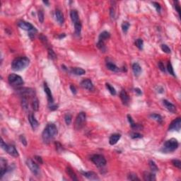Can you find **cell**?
<instances>
[{
  "instance_id": "cell-39",
  "label": "cell",
  "mask_w": 181,
  "mask_h": 181,
  "mask_svg": "<svg viewBox=\"0 0 181 181\" xmlns=\"http://www.w3.org/2000/svg\"><path fill=\"white\" fill-rule=\"evenodd\" d=\"M161 50H162L164 52H166V53H167V54H170V53L171 52V49H170V47H169L168 45H165V44L161 45Z\"/></svg>"
},
{
  "instance_id": "cell-2",
  "label": "cell",
  "mask_w": 181,
  "mask_h": 181,
  "mask_svg": "<svg viewBox=\"0 0 181 181\" xmlns=\"http://www.w3.org/2000/svg\"><path fill=\"white\" fill-rule=\"evenodd\" d=\"M30 64V60L26 57H21L14 59L11 62V69L14 71H21L25 69Z\"/></svg>"
},
{
  "instance_id": "cell-38",
  "label": "cell",
  "mask_w": 181,
  "mask_h": 181,
  "mask_svg": "<svg viewBox=\"0 0 181 181\" xmlns=\"http://www.w3.org/2000/svg\"><path fill=\"white\" fill-rule=\"evenodd\" d=\"M48 56H49L50 58L51 59H53V60L57 58L56 54L51 48H48Z\"/></svg>"
},
{
  "instance_id": "cell-40",
  "label": "cell",
  "mask_w": 181,
  "mask_h": 181,
  "mask_svg": "<svg viewBox=\"0 0 181 181\" xmlns=\"http://www.w3.org/2000/svg\"><path fill=\"white\" fill-rule=\"evenodd\" d=\"M21 105L22 107L24 108L25 110H27L28 108V101H27V98H23V99L21 101Z\"/></svg>"
},
{
  "instance_id": "cell-26",
  "label": "cell",
  "mask_w": 181,
  "mask_h": 181,
  "mask_svg": "<svg viewBox=\"0 0 181 181\" xmlns=\"http://www.w3.org/2000/svg\"><path fill=\"white\" fill-rule=\"evenodd\" d=\"M71 73H73L75 75H78V76H81V75H83L86 73V71L79 67H74L71 69Z\"/></svg>"
},
{
  "instance_id": "cell-24",
  "label": "cell",
  "mask_w": 181,
  "mask_h": 181,
  "mask_svg": "<svg viewBox=\"0 0 181 181\" xmlns=\"http://www.w3.org/2000/svg\"><path fill=\"white\" fill-rule=\"evenodd\" d=\"M127 118H128V121H129V124L132 127V129H142V126L140 125L139 124H136V123L134 122V120L132 118V117L130 116L129 115H127Z\"/></svg>"
},
{
  "instance_id": "cell-14",
  "label": "cell",
  "mask_w": 181,
  "mask_h": 181,
  "mask_svg": "<svg viewBox=\"0 0 181 181\" xmlns=\"http://www.w3.org/2000/svg\"><path fill=\"white\" fill-rule=\"evenodd\" d=\"M7 161L6 160L2 158L1 160H0V164H1V178H2L4 174H6V173L7 172V170H8V168H7Z\"/></svg>"
},
{
  "instance_id": "cell-13",
  "label": "cell",
  "mask_w": 181,
  "mask_h": 181,
  "mask_svg": "<svg viewBox=\"0 0 181 181\" xmlns=\"http://www.w3.org/2000/svg\"><path fill=\"white\" fill-rule=\"evenodd\" d=\"M28 121H29V123L31 124V127L33 128V130L36 129L38 127V125H39V123L37 121V120L35 119V117L33 114L32 113H30L29 115H28Z\"/></svg>"
},
{
  "instance_id": "cell-32",
  "label": "cell",
  "mask_w": 181,
  "mask_h": 181,
  "mask_svg": "<svg viewBox=\"0 0 181 181\" xmlns=\"http://www.w3.org/2000/svg\"><path fill=\"white\" fill-rule=\"evenodd\" d=\"M105 86H106V88H107V89L108 90V91L111 93V95H116V91H115V89L113 86H112L110 83H107L105 84Z\"/></svg>"
},
{
  "instance_id": "cell-43",
  "label": "cell",
  "mask_w": 181,
  "mask_h": 181,
  "mask_svg": "<svg viewBox=\"0 0 181 181\" xmlns=\"http://www.w3.org/2000/svg\"><path fill=\"white\" fill-rule=\"evenodd\" d=\"M172 163H173V165L174 166H175V167H177V168H178L179 169L181 168V162L180 160H178V159H174L172 161Z\"/></svg>"
},
{
  "instance_id": "cell-18",
  "label": "cell",
  "mask_w": 181,
  "mask_h": 181,
  "mask_svg": "<svg viewBox=\"0 0 181 181\" xmlns=\"http://www.w3.org/2000/svg\"><path fill=\"white\" fill-rule=\"evenodd\" d=\"M143 178L145 181H153L156 180V175L154 173L145 171L143 173Z\"/></svg>"
},
{
  "instance_id": "cell-6",
  "label": "cell",
  "mask_w": 181,
  "mask_h": 181,
  "mask_svg": "<svg viewBox=\"0 0 181 181\" xmlns=\"http://www.w3.org/2000/svg\"><path fill=\"white\" fill-rule=\"evenodd\" d=\"M86 115L84 112H81L80 113L78 114L75 121V125H74L75 129L77 130L82 129V127L84 126V123L86 122Z\"/></svg>"
},
{
  "instance_id": "cell-19",
  "label": "cell",
  "mask_w": 181,
  "mask_h": 181,
  "mask_svg": "<svg viewBox=\"0 0 181 181\" xmlns=\"http://www.w3.org/2000/svg\"><path fill=\"white\" fill-rule=\"evenodd\" d=\"M44 91H45V93H46L48 102L50 103H53L54 100H53V97H52V92H51L50 89V88L47 86L46 83H45V85H44Z\"/></svg>"
},
{
  "instance_id": "cell-7",
  "label": "cell",
  "mask_w": 181,
  "mask_h": 181,
  "mask_svg": "<svg viewBox=\"0 0 181 181\" xmlns=\"http://www.w3.org/2000/svg\"><path fill=\"white\" fill-rule=\"evenodd\" d=\"M91 160L95 166L98 168H103L106 165V160L103 155L101 154H95L91 157Z\"/></svg>"
},
{
  "instance_id": "cell-48",
  "label": "cell",
  "mask_w": 181,
  "mask_h": 181,
  "mask_svg": "<svg viewBox=\"0 0 181 181\" xmlns=\"http://www.w3.org/2000/svg\"><path fill=\"white\" fill-rule=\"evenodd\" d=\"M158 65H159V67L160 69L162 71H163V72H165V71H166L165 66H164V65H163V63L162 62H159V64H158Z\"/></svg>"
},
{
  "instance_id": "cell-23",
  "label": "cell",
  "mask_w": 181,
  "mask_h": 181,
  "mask_svg": "<svg viewBox=\"0 0 181 181\" xmlns=\"http://www.w3.org/2000/svg\"><path fill=\"white\" fill-rule=\"evenodd\" d=\"M132 70H133V72L136 77H138L140 75L141 72V67L140 65H139L138 63L135 62L132 65Z\"/></svg>"
},
{
  "instance_id": "cell-52",
  "label": "cell",
  "mask_w": 181,
  "mask_h": 181,
  "mask_svg": "<svg viewBox=\"0 0 181 181\" xmlns=\"http://www.w3.org/2000/svg\"><path fill=\"white\" fill-rule=\"evenodd\" d=\"M110 14H111V18H112V19H114V17H115V8H113V7H111V12H110Z\"/></svg>"
},
{
  "instance_id": "cell-5",
  "label": "cell",
  "mask_w": 181,
  "mask_h": 181,
  "mask_svg": "<svg viewBox=\"0 0 181 181\" xmlns=\"http://www.w3.org/2000/svg\"><path fill=\"white\" fill-rule=\"evenodd\" d=\"M9 83L13 86H20L23 84L24 81L19 75L15 74H11L8 77Z\"/></svg>"
},
{
  "instance_id": "cell-55",
  "label": "cell",
  "mask_w": 181,
  "mask_h": 181,
  "mask_svg": "<svg viewBox=\"0 0 181 181\" xmlns=\"http://www.w3.org/2000/svg\"><path fill=\"white\" fill-rule=\"evenodd\" d=\"M49 107L50 110H51V111H55V110L57 109V105H50Z\"/></svg>"
},
{
  "instance_id": "cell-56",
  "label": "cell",
  "mask_w": 181,
  "mask_h": 181,
  "mask_svg": "<svg viewBox=\"0 0 181 181\" xmlns=\"http://www.w3.org/2000/svg\"><path fill=\"white\" fill-rule=\"evenodd\" d=\"M135 93H137V94L138 95H140L141 93H141V90H140L139 89H138V88H136V89H135Z\"/></svg>"
},
{
  "instance_id": "cell-8",
  "label": "cell",
  "mask_w": 181,
  "mask_h": 181,
  "mask_svg": "<svg viewBox=\"0 0 181 181\" xmlns=\"http://www.w3.org/2000/svg\"><path fill=\"white\" fill-rule=\"evenodd\" d=\"M26 164L29 168V169L31 170V171L33 173L35 176H39L40 175V168L35 162H34L33 160L28 159L26 161Z\"/></svg>"
},
{
  "instance_id": "cell-28",
  "label": "cell",
  "mask_w": 181,
  "mask_h": 181,
  "mask_svg": "<svg viewBox=\"0 0 181 181\" xmlns=\"http://www.w3.org/2000/svg\"><path fill=\"white\" fill-rule=\"evenodd\" d=\"M66 172L68 174V175L73 180H78V178H77V175L75 174V173L74 172V171L70 167H67L66 168Z\"/></svg>"
},
{
  "instance_id": "cell-15",
  "label": "cell",
  "mask_w": 181,
  "mask_h": 181,
  "mask_svg": "<svg viewBox=\"0 0 181 181\" xmlns=\"http://www.w3.org/2000/svg\"><path fill=\"white\" fill-rule=\"evenodd\" d=\"M120 97L123 104L125 105H127L128 103H129V98L127 93L126 92L125 90H122L121 91V92L120 93Z\"/></svg>"
},
{
  "instance_id": "cell-22",
  "label": "cell",
  "mask_w": 181,
  "mask_h": 181,
  "mask_svg": "<svg viewBox=\"0 0 181 181\" xmlns=\"http://www.w3.org/2000/svg\"><path fill=\"white\" fill-rule=\"evenodd\" d=\"M120 137H121V135L120 134H113L111 135L109 139V143L111 145H115L120 140Z\"/></svg>"
},
{
  "instance_id": "cell-54",
  "label": "cell",
  "mask_w": 181,
  "mask_h": 181,
  "mask_svg": "<svg viewBox=\"0 0 181 181\" xmlns=\"http://www.w3.org/2000/svg\"><path fill=\"white\" fill-rule=\"evenodd\" d=\"M70 89L73 94H76V93H77V89H76V88H75V86H73V85H71Z\"/></svg>"
},
{
  "instance_id": "cell-20",
  "label": "cell",
  "mask_w": 181,
  "mask_h": 181,
  "mask_svg": "<svg viewBox=\"0 0 181 181\" xmlns=\"http://www.w3.org/2000/svg\"><path fill=\"white\" fill-rule=\"evenodd\" d=\"M55 16L56 19L59 24H63L65 22V17H64V14L59 9H57L55 11Z\"/></svg>"
},
{
  "instance_id": "cell-11",
  "label": "cell",
  "mask_w": 181,
  "mask_h": 181,
  "mask_svg": "<svg viewBox=\"0 0 181 181\" xmlns=\"http://www.w3.org/2000/svg\"><path fill=\"white\" fill-rule=\"evenodd\" d=\"M18 26H19L20 28L23 29V30H25V31H28V32L29 31H32L33 29H34V27L33 25L30 23L29 22L25 21H23V20H21L18 21Z\"/></svg>"
},
{
  "instance_id": "cell-51",
  "label": "cell",
  "mask_w": 181,
  "mask_h": 181,
  "mask_svg": "<svg viewBox=\"0 0 181 181\" xmlns=\"http://www.w3.org/2000/svg\"><path fill=\"white\" fill-rule=\"evenodd\" d=\"M39 38H40V40H41V41H42V42H43V43H45H45H47V38L45 37V35H42V34H41V35H40V37H39Z\"/></svg>"
},
{
  "instance_id": "cell-4",
  "label": "cell",
  "mask_w": 181,
  "mask_h": 181,
  "mask_svg": "<svg viewBox=\"0 0 181 181\" xmlns=\"http://www.w3.org/2000/svg\"><path fill=\"white\" fill-rule=\"evenodd\" d=\"M1 147H2V148L4 150L6 151L11 156H12L14 157L19 156V152H18V151L16 150V147L14 145L6 144L4 141L3 139H2V141H1Z\"/></svg>"
},
{
  "instance_id": "cell-50",
  "label": "cell",
  "mask_w": 181,
  "mask_h": 181,
  "mask_svg": "<svg viewBox=\"0 0 181 181\" xmlns=\"http://www.w3.org/2000/svg\"><path fill=\"white\" fill-rule=\"evenodd\" d=\"M175 9L176 10V11L178 12V14L180 15V5H179V3L178 2H175Z\"/></svg>"
},
{
  "instance_id": "cell-37",
  "label": "cell",
  "mask_w": 181,
  "mask_h": 181,
  "mask_svg": "<svg viewBox=\"0 0 181 181\" xmlns=\"http://www.w3.org/2000/svg\"><path fill=\"white\" fill-rule=\"evenodd\" d=\"M71 119H72V117H71V115L70 114L67 113L65 115V121L67 125H69L71 124Z\"/></svg>"
},
{
  "instance_id": "cell-1",
  "label": "cell",
  "mask_w": 181,
  "mask_h": 181,
  "mask_svg": "<svg viewBox=\"0 0 181 181\" xmlns=\"http://www.w3.org/2000/svg\"><path fill=\"white\" fill-rule=\"evenodd\" d=\"M57 135V128L55 124L50 123L46 126L42 134L43 141L45 144H50Z\"/></svg>"
},
{
  "instance_id": "cell-34",
  "label": "cell",
  "mask_w": 181,
  "mask_h": 181,
  "mask_svg": "<svg viewBox=\"0 0 181 181\" xmlns=\"http://www.w3.org/2000/svg\"><path fill=\"white\" fill-rule=\"evenodd\" d=\"M143 45H144V42H143L142 39L139 38V39L136 40V41H135V45L137 47L139 50L143 49Z\"/></svg>"
},
{
  "instance_id": "cell-53",
  "label": "cell",
  "mask_w": 181,
  "mask_h": 181,
  "mask_svg": "<svg viewBox=\"0 0 181 181\" xmlns=\"http://www.w3.org/2000/svg\"><path fill=\"white\" fill-rule=\"evenodd\" d=\"M35 160L37 161L39 163H40V164H42L43 163V159H42V158L40 156H35Z\"/></svg>"
},
{
  "instance_id": "cell-25",
  "label": "cell",
  "mask_w": 181,
  "mask_h": 181,
  "mask_svg": "<svg viewBox=\"0 0 181 181\" xmlns=\"http://www.w3.org/2000/svg\"><path fill=\"white\" fill-rule=\"evenodd\" d=\"M70 17L74 24L75 23L79 21V14H78V12H77V10H71V11Z\"/></svg>"
},
{
  "instance_id": "cell-42",
  "label": "cell",
  "mask_w": 181,
  "mask_h": 181,
  "mask_svg": "<svg viewBox=\"0 0 181 181\" xmlns=\"http://www.w3.org/2000/svg\"><path fill=\"white\" fill-rule=\"evenodd\" d=\"M127 178H128V180H139V178H137V175L135 173H129Z\"/></svg>"
},
{
  "instance_id": "cell-45",
  "label": "cell",
  "mask_w": 181,
  "mask_h": 181,
  "mask_svg": "<svg viewBox=\"0 0 181 181\" xmlns=\"http://www.w3.org/2000/svg\"><path fill=\"white\" fill-rule=\"evenodd\" d=\"M130 136H131V137L132 139H139L142 137V135L138 133V132H132V133H131Z\"/></svg>"
},
{
  "instance_id": "cell-58",
  "label": "cell",
  "mask_w": 181,
  "mask_h": 181,
  "mask_svg": "<svg viewBox=\"0 0 181 181\" xmlns=\"http://www.w3.org/2000/svg\"><path fill=\"white\" fill-rule=\"evenodd\" d=\"M43 3L44 4H47V6L49 5V2H47V1H43Z\"/></svg>"
},
{
  "instance_id": "cell-12",
  "label": "cell",
  "mask_w": 181,
  "mask_h": 181,
  "mask_svg": "<svg viewBox=\"0 0 181 181\" xmlns=\"http://www.w3.org/2000/svg\"><path fill=\"white\" fill-rule=\"evenodd\" d=\"M81 86L84 89L89 90V91H93V84L91 80L89 79H85L81 82Z\"/></svg>"
},
{
  "instance_id": "cell-44",
  "label": "cell",
  "mask_w": 181,
  "mask_h": 181,
  "mask_svg": "<svg viewBox=\"0 0 181 181\" xmlns=\"http://www.w3.org/2000/svg\"><path fill=\"white\" fill-rule=\"evenodd\" d=\"M38 20L41 23H43L44 21V13L42 10L38 11Z\"/></svg>"
},
{
  "instance_id": "cell-10",
  "label": "cell",
  "mask_w": 181,
  "mask_h": 181,
  "mask_svg": "<svg viewBox=\"0 0 181 181\" xmlns=\"http://www.w3.org/2000/svg\"><path fill=\"white\" fill-rule=\"evenodd\" d=\"M18 92L21 94V95L23 97V98H26L28 96H34L35 95V91L33 89H28V88H23V89H20L18 90Z\"/></svg>"
},
{
  "instance_id": "cell-46",
  "label": "cell",
  "mask_w": 181,
  "mask_h": 181,
  "mask_svg": "<svg viewBox=\"0 0 181 181\" xmlns=\"http://www.w3.org/2000/svg\"><path fill=\"white\" fill-rule=\"evenodd\" d=\"M36 33H37V30L35 28L34 29H33L32 31L28 32V35H29V37L31 38H33L35 36V34Z\"/></svg>"
},
{
  "instance_id": "cell-9",
  "label": "cell",
  "mask_w": 181,
  "mask_h": 181,
  "mask_svg": "<svg viewBox=\"0 0 181 181\" xmlns=\"http://www.w3.org/2000/svg\"><path fill=\"white\" fill-rule=\"evenodd\" d=\"M181 127V119L180 117H178L172 122L169 125V131H178L179 132Z\"/></svg>"
},
{
  "instance_id": "cell-33",
  "label": "cell",
  "mask_w": 181,
  "mask_h": 181,
  "mask_svg": "<svg viewBox=\"0 0 181 181\" xmlns=\"http://www.w3.org/2000/svg\"><path fill=\"white\" fill-rule=\"evenodd\" d=\"M32 107L35 111H38L39 109V103L37 98H34L32 102Z\"/></svg>"
},
{
  "instance_id": "cell-21",
  "label": "cell",
  "mask_w": 181,
  "mask_h": 181,
  "mask_svg": "<svg viewBox=\"0 0 181 181\" xmlns=\"http://www.w3.org/2000/svg\"><path fill=\"white\" fill-rule=\"evenodd\" d=\"M110 37H111V34H110L109 32H107V31H103V32H102L100 34L99 38H98V41L105 43L106 40H108V39L110 38Z\"/></svg>"
},
{
  "instance_id": "cell-27",
  "label": "cell",
  "mask_w": 181,
  "mask_h": 181,
  "mask_svg": "<svg viewBox=\"0 0 181 181\" xmlns=\"http://www.w3.org/2000/svg\"><path fill=\"white\" fill-rule=\"evenodd\" d=\"M106 67L109 69V70L114 71V72H118L120 71V68L117 67L116 65L112 63V62H107L106 63Z\"/></svg>"
},
{
  "instance_id": "cell-41",
  "label": "cell",
  "mask_w": 181,
  "mask_h": 181,
  "mask_svg": "<svg viewBox=\"0 0 181 181\" xmlns=\"http://www.w3.org/2000/svg\"><path fill=\"white\" fill-rule=\"evenodd\" d=\"M167 69H168V72L170 73V74L175 77V74H174L173 68V66H172L171 63L170 62L168 63V65H167Z\"/></svg>"
},
{
  "instance_id": "cell-31",
  "label": "cell",
  "mask_w": 181,
  "mask_h": 181,
  "mask_svg": "<svg viewBox=\"0 0 181 181\" xmlns=\"http://www.w3.org/2000/svg\"><path fill=\"white\" fill-rule=\"evenodd\" d=\"M149 167H150L151 170L153 173H156V172L159 171V168H158V167H157L156 164L155 163V162H154L153 161H151V160L149 161Z\"/></svg>"
},
{
  "instance_id": "cell-49",
  "label": "cell",
  "mask_w": 181,
  "mask_h": 181,
  "mask_svg": "<svg viewBox=\"0 0 181 181\" xmlns=\"http://www.w3.org/2000/svg\"><path fill=\"white\" fill-rule=\"evenodd\" d=\"M20 141L21 142L22 144H23L24 146H26L27 145V141H26V139L25 138V137L23 135H21L20 136Z\"/></svg>"
},
{
  "instance_id": "cell-16",
  "label": "cell",
  "mask_w": 181,
  "mask_h": 181,
  "mask_svg": "<svg viewBox=\"0 0 181 181\" xmlns=\"http://www.w3.org/2000/svg\"><path fill=\"white\" fill-rule=\"evenodd\" d=\"M81 173H82V175H83V176H85V177H86L87 178H89V180H98V179H99L98 177V175H97V174L93 171H88V172L82 171L81 172Z\"/></svg>"
},
{
  "instance_id": "cell-35",
  "label": "cell",
  "mask_w": 181,
  "mask_h": 181,
  "mask_svg": "<svg viewBox=\"0 0 181 181\" xmlns=\"http://www.w3.org/2000/svg\"><path fill=\"white\" fill-rule=\"evenodd\" d=\"M129 26H130V24H129V23L127 21H124L123 23V24H122V29H123V31L125 33H126L127 32V31H128V29H129Z\"/></svg>"
},
{
  "instance_id": "cell-29",
  "label": "cell",
  "mask_w": 181,
  "mask_h": 181,
  "mask_svg": "<svg viewBox=\"0 0 181 181\" xmlns=\"http://www.w3.org/2000/svg\"><path fill=\"white\" fill-rule=\"evenodd\" d=\"M74 28H75V34L77 36H79L81 31V23L80 21L74 23Z\"/></svg>"
},
{
  "instance_id": "cell-57",
  "label": "cell",
  "mask_w": 181,
  "mask_h": 181,
  "mask_svg": "<svg viewBox=\"0 0 181 181\" xmlns=\"http://www.w3.org/2000/svg\"><path fill=\"white\" fill-rule=\"evenodd\" d=\"M65 34L62 33V34H61L59 36V39H61V38H65Z\"/></svg>"
},
{
  "instance_id": "cell-36",
  "label": "cell",
  "mask_w": 181,
  "mask_h": 181,
  "mask_svg": "<svg viewBox=\"0 0 181 181\" xmlns=\"http://www.w3.org/2000/svg\"><path fill=\"white\" fill-rule=\"evenodd\" d=\"M97 47H98V49L100 50L101 52H105V50H106V47H105V43L98 41V43H97Z\"/></svg>"
},
{
  "instance_id": "cell-17",
  "label": "cell",
  "mask_w": 181,
  "mask_h": 181,
  "mask_svg": "<svg viewBox=\"0 0 181 181\" xmlns=\"http://www.w3.org/2000/svg\"><path fill=\"white\" fill-rule=\"evenodd\" d=\"M163 103L164 105V106L166 107V108L171 113H176V107L173 104H172L171 103H170L167 100H163Z\"/></svg>"
},
{
  "instance_id": "cell-3",
  "label": "cell",
  "mask_w": 181,
  "mask_h": 181,
  "mask_svg": "<svg viewBox=\"0 0 181 181\" xmlns=\"http://www.w3.org/2000/svg\"><path fill=\"white\" fill-rule=\"evenodd\" d=\"M178 141L176 139H171L164 143L163 147L161 149L163 153H171L175 151L178 147Z\"/></svg>"
},
{
  "instance_id": "cell-30",
  "label": "cell",
  "mask_w": 181,
  "mask_h": 181,
  "mask_svg": "<svg viewBox=\"0 0 181 181\" xmlns=\"http://www.w3.org/2000/svg\"><path fill=\"white\" fill-rule=\"evenodd\" d=\"M150 117L152 118V119H153V120H155L156 122H158L159 123H162L163 122V118L160 115H159V114H151L150 115Z\"/></svg>"
},
{
  "instance_id": "cell-47",
  "label": "cell",
  "mask_w": 181,
  "mask_h": 181,
  "mask_svg": "<svg viewBox=\"0 0 181 181\" xmlns=\"http://www.w3.org/2000/svg\"><path fill=\"white\" fill-rule=\"evenodd\" d=\"M152 4H153V6L156 8V11H158V12H160L161 11V5H160L159 4L157 3V2H152Z\"/></svg>"
}]
</instances>
